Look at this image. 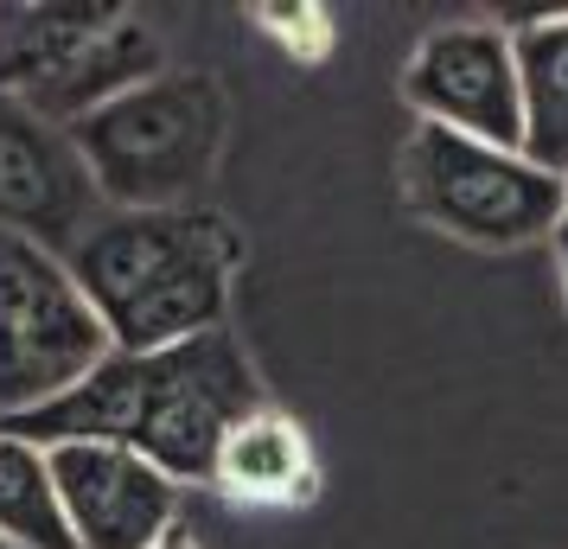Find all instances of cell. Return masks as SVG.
Returning <instances> with one entry per match:
<instances>
[{"label":"cell","mask_w":568,"mask_h":549,"mask_svg":"<svg viewBox=\"0 0 568 549\" xmlns=\"http://www.w3.org/2000/svg\"><path fill=\"white\" fill-rule=\"evenodd\" d=\"M236 498H307L313 492V454L307 435L275 409H256L231 428V441L217 454V479Z\"/></svg>","instance_id":"7c38bea8"},{"label":"cell","mask_w":568,"mask_h":549,"mask_svg":"<svg viewBox=\"0 0 568 549\" xmlns=\"http://www.w3.org/2000/svg\"><path fill=\"white\" fill-rule=\"evenodd\" d=\"M524 83V160L568 180V13L511 32Z\"/></svg>","instance_id":"8fae6325"},{"label":"cell","mask_w":568,"mask_h":549,"mask_svg":"<svg viewBox=\"0 0 568 549\" xmlns=\"http://www.w3.org/2000/svg\"><path fill=\"white\" fill-rule=\"evenodd\" d=\"M154 549H199V543H192V537H185V530H166V537H160Z\"/></svg>","instance_id":"9a60e30c"},{"label":"cell","mask_w":568,"mask_h":549,"mask_svg":"<svg viewBox=\"0 0 568 549\" xmlns=\"http://www.w3.org/2000/svg\"><path fill=\"white\" fill-rule=\"evenodd\" d=\"M256 409V370L231 339V326H217L166 352H109L78 390H64L32 416L0 421V435H20L39 454L71 441H115L154 460L166 479L199 486L217 479V454L231 428Z\"/></svg>","instance_id":"6da1fadb"},{"label":"cell","mask_w":568,"mask_h":549,"mask_svg":"<svg viewBox=\"0 0 568 549\" xmlns=\"http://www.w3.org/2000/svg\"><path fill=\"white\" fill-rule=\"evenodd\" d=\"M0 549H20V543H7V537H0Z\"/></svg>","instance_id":"2e32d148"},{"label":"cell","mask_w":568,"mask_h":549,"mask_svg":"<svg viewBox=\"0 0 568 549\" xmlns=\"http://www.w3.org/2000/svg\"><path fill=\"white\" fill-rule=\"evenodd\" d=\"M396 180L415 217H428L435 231L460 236V243H486V250L556 236V224L568 217V180L530 166L524 154L440 129V122H422L403 141Z\"/></svg>","instance_id":"277c9868"},{"label":"cell","mask_w":568,"mask_h":549,"mask_svg":"<svg viewBox=\"0 0 568 549\" xmlns=\"http://www.w3.org/2000/svg\"><path fill=\"white\" fill-rule=\"evenodd\" d=\"M71 141L109 211H180L217 173L224 90L199 71H160L154 83L83 115Z\"/></svg>","instance_id":"3957f363"},{"label":"cell","mask_w":568,"mask_h":549,"mask_svg":"<svg viewBox=\"0 0 568 549\" xmlns=\"http://www.w3.org/2000/svg\"><path fill=\"white\" fill-rule=\"evenodd\" d=\"M129 7L115 0H7L0 7V96H27L109 32Z\"/></svg>","instance_id":"30bf717a"},{"label":"cell","mask_w":568,"mask_h":549,"mask_svg":"<svg viewBox=\"0 0 568 549\" xmlns=\"http://www.w3.org/2000/svg\"><path fill=\"white\" fill-rule=\"evenodd\" d=\"M0 537L20 549H78L52 486V460L20 435H0Z\"/></svg>","instance_id":"4fadbf2b"},{"label":"cell","mask_w":568,"mask_h":549,"mask_svg":"<svg viewBox=\"0 0 568 549\" xmlns=\"http://www.w3.org/2000/svg\"><path fill=\"white\" fill-rule=\"evenodd\" d=\"M103 211L71 129H52L20 96H0V231L71 256Z\"/></svg>","instance_id":"52a82bcc"},{"label":"cell","mask_w":568,"mask_h":549,"mask_svg":"<svg viewBox=\"0 0 568 549\" xmlns=\"http://www.w3.org/2000/svg\"><path fill=\"white\" fill-rule=\"evenodd\" d=\"M556 256H562V294H568V217L556 224Z\"/></svg>","instance_id":"5bb4252c"},{"label":"cell","mask_w":568,"mask_h":549,"mask_svg":"<svg viewBox=\"0 0 568 549\" xmlns=\"http://www.w3.org/2000/svg\"><path fill=\"white\" fill-rule=\"evenodd\" d=\"M109 352L115 339L64 256L0 231V421L78 390Z\"/></svg>","instance_id":"5b68a950"},{"label":"cell","mask_w":568,"mask_h":549,"mask_svg":"<svg viewBox=\"0 0 568 549\" xmlns=\"http://www.w3.org/2000/svg\"><path fill=\"white\" fill-rule=\"evenodd\" d=\"M160 39L134 13H122L109 32H97L90 45H83L58 78H45L39 90H27L20 103L32 109V115H45L52 129H78L83 115H97L103 103H115V96H129V90H141V83L160 78Z\"/></svg>","instance_id":"9c48e42d"},{"label":"cell","mask_w":568,"mask_h":549,"mask_svg":"<svg viewBox=\"0 0 568 549\" xmlns=\"http://www.w3.org/2000/svg\"><path fill=\"white\" fill-rule=\"evenodd\" d=\"M403 96L422 122L473 134L486 148L524 154V83H517L511 32L498 27H440L415 45L403 71Z\"/></svg>","instance_id":"8992f818"},{"label":"cell","mask_w":568,"mask_h":549,"mask_svg":"<svg viewBox=\"0 0 568 549\" xmlns=\"http://www.w3.org/2000/svg\"><path fill=\"white\" fill-rule=\"evenodd\" d=\"M236 231L217 211H103L64 256L83 301L103 314L115 352H166L224 326Z\"/></svg>","instance_id":"7a4b0ae2"},{"label":"cell","mask_w":568,"mask_h":549,"mask_svg":"<svg viewBox=\"0 0 568 549\" xmlns=\"http://www.w3.org/2000/svg\"><path fill=\"white\" fill-rule=\"evenodd\" d=\"M45 460L78 549H154L166 530H180V479H166L134 447L71 441L45 447Z\"/></svg>","instance_id":"ba28073f"}]
</instances>
